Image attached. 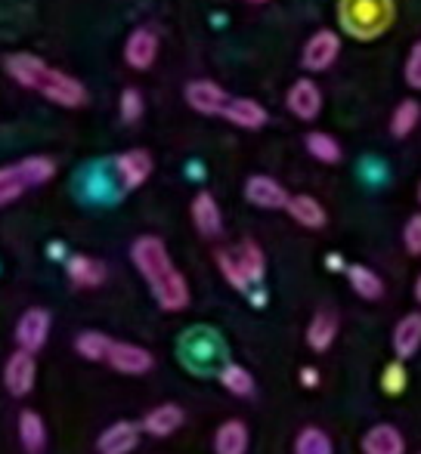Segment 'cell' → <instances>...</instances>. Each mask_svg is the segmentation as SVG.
<instances>
[{"label":"cell","mask_w":421,"mask_h":454,"mask_svg":"<svg viewBox=\"0 0 421 454\" xmlns=\"http://www.w3.org/2000/svg\"><path fill=\"white\" fill-rule=\"evenodd\" d=\"M131 260L137 266V272L146 278L155 303L162 306L164 312H183L189 306V285L183 278V272L174 266L168 254V245H164L158 235H139L131 245Z\"/></svg>","instance_id":"cell-1"},{"label":"cell","mask_w":421,"mask_h":454,"mask_svg":"<svg viewBox=\"0 0 421 454\" xmlns=\"http://www.w3.org/2000/svg\"><path fill=\"white\" fill-rule=\"evenodd\" d=\"M4 68L19 87L41 93L44 99L53 102V106L81 108L91 99L87 87L81 84L78 78L60 72V68H53L50 62H44L41 56H35V53H10L4 59Z\"/></svg>","instance_id":"cell-2"},{"label":"cell","mask_w":421,"mask_h":454,"mask_svg":"<svg viewBox=\"0 0 421 454\" xmlns=\"http://www.w3.org/2000/svg\"><path fill=\"white\" fill-rule=\"evenodd\" d=\"M397 22V0H338V25L347 37L372 43Z\"/></svg>","instance_id":"cell-3"},{"label":"cell","mask_w":421,"mask_h":454,"mask_svg":"<svg viewBox=\"0 0 421 454\" xmlns=\"http://www.w3.org/2000/svg\"><path fill=\"white\" fill-rule=\"evenodd\" d=\"M106 170H108V176H112L115 189H118L121 195H127V192H137L139 185H146L152 170H155V161H152V155L146 149H127V152H121V155L108 158Z\"/></svg>","instance_id":"cell-4"},{"label":"cell","mask_w":421,"mask_h":454,"mask_svg":"<svg viewBox=\"0 0 421 454\" xmlns=\"http://www.w3.org/2000/svg\"><path fill=\"white\" fill-rule=\"evenodd\" d=\"M341 47H344V41L335 28H316L301 47V68L307 74L329 72V68H335V62L341 59Z\"/></svg>","instance_id":"cell-5"},{"label":"cell","mask_w":421,"mask_h":454,"mask_svg":"<svg viewBox=\"0 0 421 454\" xmlns=\"http://www.w3.org/2000/svg\"><path fill=\"white\" fill-rule=\"evenodd\" d=\"M162 53V37L152 25H137L124 41V62L133 72H149Z\"/></svg>","instance_id":"cell-6"},{"label":"cell","mask_w":421,"mask_h":454,"mask_svg":"<svg viewBox=\"0 0 421 454\" xmlns=\"http://www.w3.org/2000/svg\"><path fill=\"white\" fill-rule=\"evenodd\" d=\"M322 106H325L322 87H319L310 74L307 78H298L295 84L285 90V108H289L298 121H304V124H314L319 114H322Z\"/></svg>","instance_id":"cell-7"},{"label":"cell","mask_w":421,"mask_h":454,"mask_svg":"<svg viewBox=\"0 0 421 454\" xmlns=\"http://www.w3.org/2000/svg\"><path fill=\"white\" fill-rule=\"evenodd\" d=\"M183 99H187V106L193 108L195 114H205V118H220L223 108H226V102H229V93L223 90L217 81L195 78V81H189V84L183 87Z\"/></svg>","instance_id":"cell-8"},{"label":"cell","mask_w":421,"mask_h":454,"mask_svg":"<svg viewBox=\"0 0 421 454\" xmlns=\"http://www.w3.org/2000/svg\"><path fill=\"white\" fill-rule=\"evenodd\" d=\"M106 364L118 371V374L143 377L155 368V356H152L146 347H137V343L112 340V349H108V356H106Z\"/></svg>","instance_id":"cell-9"},{"label":"cell","mask_w":421,"mask_h":454,"mask_svg":"<svg viewBox=\"0 0 421 454\" xmlns=\"http://www.w3.org/2000/svg\"><path fill=\"white\" fill-rule=\"evenodd\" d=\"M289 189L276 180V176L266 174H254L245 180V201L254 204L260 210H285L289 204Z\"/></svg>","instance_id":"cell-10"},{"label":"cell","mask_w":421,"mask_h":454,"mask_svg":"<svg viewBox=\"0 0 421 454\" xmlns=\"http://www.w3.org/2000/svg\"><path fill=\"white\" fill-rule=\"evenodd\" d=\"M50 337V312L41 309V306H31L19 316L16 322V343L22 353H31L35 356L37 349L47 343Z\"/></svg>","instance_id":"cell-11"},{"label":"cell","mask_w":421,"mask_h":454,"mask_svg":"<svg viewBox=\"0 0 421 454\" xmlns=\"http://www.w3.org/2000/svg\"><path fill=\"white\" fill-rule=\"evenodd\" d=\"M220 118L229 121L233 127H239V130H260V127H266L270 114H266V108L260 106L258 99H251V96H229Z\"/></svg>","instance_id":"cell-12"},{"label":"cell","mask_w":421,"mask_h":454,"mask_svg":"<svg viewBox=\"0 0 421 454\" xmlns=\"http://www.w3.org/2000/svg\"><path fill=\"white\" fill-rule=\"evenodd\" d=\"M35 377H37V364L31 353H12L4 364V387L10 389V395H28L35 389Z\"/></svg>","instance_id":"cell-13"},{"label":"cell","mask_w":421,"mask_h":454,"mask_svg":"<svg viewBox=\"0 0 421 454\" xmlns=\"http://www.w3.org/2000/svg\"><path fill=\"white\" fill-rule=\"evenodd\" d=\"M189 216H193V226L199 229L202 239H217L223 232V214L220 204L210 192H199L189 204Z\"/></svg>","instance_id":"cell-14"},{"label":"cell","mask_w":421,"mask_h":454,"mask_svg":"<svg viewBox=\"0 0 421 454\" xmlns=\"http://www.w3.org/2000/svg\"><path fill=\"white\" fill-rule=\"evenodd\" d=\"M183 420H187L183 408L174 405V402H164V405H155L149 414H146L143 424H139V430L149 433V436H155V439H168L180 430Z\"/></svg>","instance_id":"cell-15"},{"label":"cell","mask_w":421,"mask_h":454,"mask_svg":"<svg viewBox=\"0 0 421 454\" xmlns=\"http://www.w3.org/2000/svg\"><path fill=\"white\" fill-rule=\"evenodd\" d=\"M139 442V424L133 420H115L112 427H106L103 436L97 439L99 454H131Z\"/></svg>","instance_id":"cell-16"},{"label":"cell","mask_w":421,"mask_h":454,"mask_svg":"<svg viewBox=\"0 0 421 454\" xmlns=\"http://www.w3.org/2000/svg\"><path fill=\"white\" fill-rule=\"evenodd\" d=\"M362 454H406V439L393 424H375L362 436Z\"/></svg>","instance_id":"cell-17"},{"label":"cell","mask_w":421,"mask_h":454,"mask_svg":"<svg viewBox=\"0 0 421 454\" xmlns=\"http://www.w3.org/2000/svg\"><path fill=\"white\" fill-rule=\"evenodd\" d=\"M393 353H397V362H406L421 349V312H409L397 322L393 328Z\"/></svg>","instance_id":"cell-18"},{"label":"cell","mask_w":421,"mask_h":454,"mask_svg":"<svg viewBox=\"0 0 421 454\" xmlns=\"http://www.w3.org/2000/svg\"><path fill=\"white\" fill-rule=\"evenodd\" d=\"M421 127V102L416 96H406L393 106L391 121H387V130H391L393 139H409Z\"/></svg>","instance_id":"cell-19"},{"label":"cell","mask_w":421,"mask_h":454,"mask_svg":"<svg viewBox=\"0 0 421 454\" xmlns=\"http://www.w3.org/2000/svg\"><path fill=\"white\" fill-rule=\"evenodd\" d=\"M285 214L304 229H325V223H329L322 201H316L314 195H291L289 204H285Z\"/></svg>","instance_id":"cell-20"},{"label":"cell","mask_w":421,"mask_h":454,"mask_svg":"<svg viewBox=\"0 0 421 454\" xmlns=\"http://www.w3.org/2000/svg\"><path fill=\"white\" fill-rule=\"evenodd\" d=\"M233 257H235V263H239L242 275L248 278V285L258 287L260 281H264V275H266V254L260 251L258 241L245 239L239 247H233Z\"/></svg>","instance_id":"cell-21"},{"label":"cell","mask_w":421,"mask_h":454,"mask_svg":"<svg viewBox=\"0 0 421 454\" xmlns=\"http://www.w3.org/2000/svg\"><path fill=\"white\" fill-rule=\"evenodd\" d=\"M248 427L245 420H223L214 433V454H245L248 451Z\"/></svg>","instance_id":"cell-22"},{"label":"cell","mask_w":421,"mask_h":454,"mask_svg":"<svg viewBox=\"0 0 421 454\" xmlns=\"http://www.w3.org/2000/svg\"><path fill=\"white\" fill-rule=\"evenodd\" d=\"M304 149H307V155L314 158V161L325 164V168H335V164L344 161L341 143L325 130H310L307 137H304Z\"/></svg>","instance_id":"cell-23"},{"label":"cell","mask_w":421,"mask_h":454,"mask_svg":"<svg viewBox=\"0 0 421 454\" xmlns=\"http://www.w3.org/2000/svg\"><path fill=\"white\" fill-rule=\"evenodd\" d=\"M338 337V316L331 309H319L307 325V347L314 353H329Z\"/></svg>","instance_id":"cell-24"},{"label":"cell","mask_w":421,"mask_h":454,"mask_svg":"<svg viewBox=\"0 0 421 454\" xmlns=\"http://www.w3.org/2000/svg\"><path fill=\"white\" fill-rule=\"evenodd\" d=\"M347 281H350V287H353L356 297L369 300V303H375V300L385 297V278H381L375 270H369V266L350 263L347 266Z\"/></svg>","instance_id":"cell-25"},{"label":"cell","mask_w":421,"mask_h":454,"mask_svg":"<svg viewBox=\"0 0 421 454\" xmlns=\"http://www.w3.org/2000/svg\"><path fill=\"white\" fill-rule=\"evenodd\" d=\"M66 272L75 287H99L106 281V266L93 257H84V254H75L66 263Z\"/></svg>","instance_id":"cell-26"},{"label":"cell","mask_w":421,"mask_h":454,"mask_svg":"<svg viewBox=\"0 0 421 454\" xmlns=\"http://www.w3.org/2000/svg\"><path fill=\"white\" fill-rule=\"evenodd\" d=\"M19 442H22V449L28 454H44V449H47V427H44L37 411L25 408L19 414Z\"/></svg>","instance_id":"cell-27"},{"label":"cell","mask_w":421,"mask_h":454,"mask_svg":"<svg viewBox=\"0 0 421 454\" xmlns=\"http://www.w3.org/2000/svg\"><path fill=\"white\" fill-rule=\"evenodd\" d=\"M25 189H31L28 180H25V170L22 164H6V168H0V207H6V204L19 201V198L25 195Z\"/></svg>","instance_id":"cell-28"},{"label":"cell","mask_w":421,"mask_h":454,"mask_svg":"<svg viewBox=\"0 0 421 454\" xmlns=\"http://www.w3.org/2000/svg\"><path fill=\"white\" fill-rule=\"evenodd\" d=\"M217 380H220V387L226 389V393L242 395V399L254 393V377H251V371L242 368V364H235V362L223 364L220 374H217Z\"/></svg>","instance_id":"cell-29"},{"label":"cell","mask_w":421,"mask_h":454,"mask_svg":"<svg viewBox=\"0 0 421 454\" xmlns=\"http://www.w3.org/2000/svg\"><path fill=\"white\" fill-rule=\"evenodd\" d=\"M75 349H78V356L87 362H106L108 349H112V337L103 334V331H84V334H78V340H75Z\"/></svg>","instance_id":"cell-30"},{"label":"cell","mask_w":421,"mask_h":454,"mask_svg":"<svg viewBox=\"0 0 421 454\" xmlns=\"http://www.w3.org/2000/svg\"><path fill=\"white\" fill-rule=\"evenodd\" d=\"M295 454H335L329 433L319 430V427H304L295 436Z\"/></svg>","instance_id":"cell-31"},{"label":"cell","mask_w":421,"mask_h":454,"mask_svg":"<svg viewBox=\"0 0 421 454\" xmlns=\"http://www.w3.org/2000/svg\"><path fill=\"white\" fill-rule=\"evenodd\" d=\"M22 170H25V180H28L31 189H37V185H47L50 180L56 176V161L47 155H28L22 158Z\"/></svg>","instance_id":"cell-32"},{"label":"cell","mask_w":421,"mask_h":454,"mask_svg":"<svg viewBox=\"0 0 421 454\" xmlns=\"http://www.w3.org/2000/svg\"><path fill=\"white\" fill-rule=\"evenodd\" d=\"M118 114L124 124H139L146 114V99L143 93L137 90V87H124L118 96Z\"/></svg>","instance_id":"cell-33"},{"label":"cell","mask_w":421,"mask_h":454,"mask_svg":"<svg viewBox=\"0 0 421 454\" xmlns=\"http://www.w3.org/2000/svg\"><path fill=\"white\" fill-rule=\"evenodd\" d=\"M214 260H217V270H220V275L229 281V287H235V291H242V294H251V285H248V278L242 275L233 251H217Z\"/></svg>","instance_id":"cell-34"},{"label":"cell","mask_w":421,"mask_h":454,"mask_svg":"<svg viewBox=\"0 0 421 454\" xmlns=\"http://www.w3.org/2000/svg\"><path fill=\"white\" fill-rule=\"evenodd\" d=\"M403 81L412 93H421V37L412 43L403 59Z\"/></svg>","instance_id":"cell-35"},{"label":"cell","mask_w":421,"mask_h":454,"mask_svg":"<svg viewBox=\"0 0 421 454\" xmlns=\"http://www.w3.org/2000/svg\"><path fill=\"white\" fill-rule=\"evenodd\" d=\"M403 247L409 257H421V214H412L403 226Z\"/></svg>","instance_id":"cell-36"},{"label":"cell","mask_w":421,"mask_h":454,"mask_svg":"<svg viewBox=\"0 0 421 454\" xmlns=\"http://www.w3.org/2000/svg\"><path fill=\"white\" fill-rule=\"evenodd\" d=\"M381 389H385V393H391V395L403 393V389H406V368H403V362H391V364H387L385 377H381Z\"/></svg>","instance_id":"cell-37"},{"label":"cell","mask_w":421,"mask_h":454,"mask_svg":"<svg viewBox=\"0 0 421 454\" xmlns=\"http://www.w3.org/2000/svg\"><path fill=\"white\" fill-rule=\"evenodd\" d=\"M360 174H362V180H369L372 185H381L387 176H391V170H387V164L381 161V158H362Z\"/></svg>","instance_id":"cell-38"},{"label":"cell","mask_w":421,"mask_h":454,"mask_svg":"<svg viewBox=\"0 0 421 454\" xmlns=\"http://www.w3.org/2000/svg\"><path fill=\"white\" fill-rule=\"evenodd\" d=\"M301 383L304 387H319V371L316 368H301Z\"/></svg>","instance_id":"cell-39"},{"label":"cell","mask_w":421,"mask_h":454,"mask_svg":"<svg viewBox=\"0 0 421 454\" xmlns=\"http://www.w3.org/2000/svg\"><path fill=\"white\" fill-rule=\"evenodd\" d=\"M329 270H344V260H338V257H329Z\"/></svg>","instance_id":"cell-40"},{"label":"cell","mask_w":421,"mask_h":454,"mask_svg":"<svg viewBox=\"0 0 421 454\" xmlns=\"http://www.w3.org/2000/svg\"><path fill=\"white\" fill-rule=\"evenodd\" d=\"M416 300L421 303V272H418V278H416Z\"/></svg>","instance_id":"cell-41"},{"label":"cell","mask_w":421,"mask_h":454,"mask_svg":"<svg viewBox=\"0 0 421 454\" xmlns=\"http://www.w3.org/2000/svg\"><path fill=\"white\" fill-rule=\"evenodd\" d=\"M245 4H254V6H260V4H270V0H245Z\"/></svg>","instance_id":"cell-42"},{"label":"cell","mask_w":421,"mask_h":454,"mask_svg":"<svg viewBox=\"0 0 421 454\" xmlns=\"http://www.w3.org/2000/svg\"><path fill=\"white\" fill-rule=\"evenodd\" d=\"M416 195H418V204H421V180H418V192H416Z\"/></svg>","instance_id":"cell-43"}]
</instances>
